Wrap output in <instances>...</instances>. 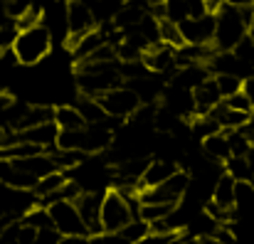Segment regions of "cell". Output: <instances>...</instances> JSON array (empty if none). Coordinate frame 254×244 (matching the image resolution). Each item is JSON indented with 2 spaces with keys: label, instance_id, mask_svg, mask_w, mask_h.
<instances>
[{
  "label": "cell",
  "instance_id": "ba28073f",
  "mask_svg": "<svg viewBox=\"0 0 254 244\" xmlns=\"http://www.w3.org/2000/svg\"><path fill=\"white\" fill-rule=\"evenodd\" d=\"M94 25H96V20H94V12H91L89 2H84V0H67V30H69L67 45H74L79 37L91 32Z\"/></svg>",
  "mask_w": 254,
  "mask_h": 244
},
{
  "label": "cell",
  "instance_id": "6da1fadb",
  "mask_svg": "<svg viewBox=\"0 0 254 244\" xmlns=\"http://www.w3.org/2000/svg\"><path fill=\"white\" fill-rule=\"evenodd\" d=\"M121 72L116 62H79L77 64V84L84 96L99 99L101 94L121 86Z\"/></svg>",
  "mask_w": 254,
  "mask_h": 244
},
{
  "label": "cell",
  "instance_id": "9c48e42d",
  "mask_svg": "<svg viewBox=\"0 0 254 244\" xmlns=\"http://www.w3.org/2000/svg\"><path fill=\"white\" fill-rule=\"evenodd\" d=\"M178 27H180V35H183L185 45H212V37H215V12H205L202 17L183 20Z\"/></svg>",
  "mask_w": 254,
  "mask_h": 244
},
{
  "label": "cell",
  "instance_id": "cb8c5ba5",
  "mask_svg": "<svg viewBox=\"0 0 254 244\" xmlns=\"http://www.w3.org/2000/svg\"><path fill=\"white\" fill-rule=\"evenodd\" d=\"M67 180H69V178H67V173H62V170H55V173H50V175L40 178V180L35 183L32 192H35V197L45 200V197H50L52 192H57V190H60V187H62Z\"/></svg>",
  "mask_w": 254,
  "mask_h": 244
},
{
  "label": "cell",
  "instance_id": "8d00e7d4",
  "mask_svg": "<svg viewBox=\"0 0 254 244\" xmlns=\"http://www.w3.org/2000/svg\"><path fill=\"white\" fill-rule=\"evenodd\" d=\"M62 244H91V237L89 235H82V237H62Z\"/></svg>",
  "mask_w": 254,
  "mask_h": 244
},
{
  "label": "cell",
  "instance_id": "52a82bcc",
  "mask_svg": "<svg viewBox=\"0 0 254 244\" xmlns=\"http://www.w3.org/2000/svg\"><path fill=\"white\" fill-rule=\"evenodd\" d=\"M47 212H50L52 227H55L62 237H82V235H89L74 202L57 200V202L47 205Z\"/></svg>",
  "mask_w": 254,
  "mask_h": 244
},
{
  "label": "cell",
  "instance_id": "74e56055",
  "mask_svg": "<svg viewBox=\"0 0 254 244\" xmlns=\"http://www.w3.org/2000/svg\"><path fill=\"white\" fill-rule=\"evenodd\" d=\"M197 244H220L212 235H205V237H197Z\"/></svg>",
  "mask_w": 254,
  "mask_h": 244
},
{
  "label": "cell",
  "instance_id": "277c9868",
  "mask_svg": "<svg viewBox=\"0 0 254 244\" xmlns=\"http://www.w3.org/2000/svg\"><path fill=\"white\" fill-rule=\"evenodd\" d=\"M188 187H190V175L178 168L158 187L138 190V200H141V205H180V200L185 197Z\"/></svg>",
  "mask_w": 254,
  "mask_h": 244
},
{
  "label": "cell",
  "instance_id": "9a60e30c",
  "mask_svg": "<svg viewBox=\"0 0 254 244\" xmlns=\"http://www.w3.org/2000/svg\"><path fill=\"white\" fill-rule=\"evenodd\" d=\"M205 79H210V69L205 64H185V67H178L173 72V79H170V86H180V89H197Z\"/></svg>",
  "mask_w": 254,
  "mask_h": 244
},
{
  "label": "cell",
  "instance_id": "4fadbf2b",
  "mask_svg": "<svg viewBox=\"0 0 254 244\" xmlns=\"http://www.w3.org/2000/svg\"><path fill=\"white\" fill-rule=\"evenodd\" d=\"M192 99H195V116H207L217 104H222V94L217 89L215 77L205 79L197 89H192Z\"/></svg>",
  "mask_w": 254,
  "mask_h": 244
},
{
  "label": "cell",
  "instance_id": "4dcf8cb0",
  "mask_svg": "<svg viewBox=\"0 0 254 244\" xmlns=\"http://www.w3.org/2000/svg\"><path fill=\"white\" fill-rule=\"evenodd\" d=\"M17 35H20V27H17L15 20L0 22V55H2V52H10V50L15 47Z\"/></svg>",
  "mask_w": 254,
  "mask_h": 244
},
{
  "label": "cell",
  "instance_id": "2e32d148",
  "mask_svg": "<svg viewBox=\"0 0 254 244\" xmlns=\"http://www.w3.org/2000/svg\"><path fill=\"white\" fill-rule=\"evenodd\" d=\"M0 183H2L5 187H12V190H30V192H32L37 178L22 173L20 168H15L12 161H2V158H0Z\"/></svg>",
  "mask_w": 254,
  "mask_h": 244
},
{
  "label": "cell",
  "instance_id": "3957f363",
  "mask_svg": "<svg viewBox=\"0 0 254 244\" xmlns=\"http://www.w3.org/2000/svg\"><path fill=\"white\" fill-rule=\"evenodd\" d=\"M50 50H52V35L40 22L35 27L20 30V35L15 40V47H12V55H15V62L17 64L32 67V64L42 62L50 55Z\"/></svg>",
  "mask_w": 254,
  "mask_h": 244
},
{
  "label": "cell",
  "instance_id": "f546056e",
  "mask_svg": "<svg viewBox=\"0 0 254 244\" xmlns=\"http://www.w3.org/2000/svg\"><path fill=\"white\" fill-rule=\"evenodd\" d=\"M22 222L35 227V230H45V227H52V220H50V212L47 207H30L25 215H22Z\"/></svg>",
  "mask_w": 254,
  "mask_h": 244
},
{
  "label": "cell",
  "instance_id": "e575fe53",
  "mask_svg": "<svg viewBox=\"0 0 254 244\" xmlns=\"http://www.w3.org/2000/svg\"><path fill=\"white\" fill-rule=\"evenodd\" d=\"M35 244H62V235H60L55 227L37 230V235H35Z\"/></svg>",
  "mask_w": 254,
  "mask_h": 244
},
{
  "label": "cell",
  "instance_id": "7c38bea8",
  "mask_svg": "<svg viewBox=\"0 0 254 244\" xmlns=\"http://www.w3.org/2000/svg\"><path fill=\"white\" fill-rule=\"evenodd\" d=\"M141 62L146 64L148 72H156V74H166V72H175L178 69V62H175V47H168V45H153L143 52Z\"/></svg>",
  "mask_w": 254,
  "mask_h": 244
},
{
  "label": "cell",
  "instance_id": "8992f818",
  "mask_svg": "<svg viewBox=\"0 0 254 244\" xmlns=\"http://www.w3.org/2000/svg\"><path fill=\"white\" fill-rule=\"evenodd\" d=\"M96 101L101 104V109L106 111L109 119H119V121L131 119L141 109V99L131 86H116V89L101 94Z\"/></svg>",
  "mask_w": 254,
  "mask_h": 244
},
{
  "label": "cell",
  "instance_id": "5bb4252c",
  "mask_svg": "<svg viewBox=\"0 0 254 244\" xmlns=\"http://www.w3.org/2000/svg\"><path fill=\"white\" fill-rule=\"evenodd\" d=\"M148 5H146V0H126V2H121V7H119V12L114 15V25L121 30V32H126V30H131V27H136L148 12Z\"/></svg>",
  "mask_w": 254,
  "mask_h": 244
},
{
  "label": "cell",
  "instance_id": "ac0fdd59",
  "mask_svg": "<svg viewBox=\"0 0 254 244\" xmlns=\"http://www.w3.org/2000/svg\"><path fill=\"white\" fill-rule=\"evenodd\" d=\"M178 170V165L170 161H151L146 165L143 175H141V183H138V190L143 187H158L161 183H166L170 175Z\"/></svg>",
  "mask_w": 254,
  "mask_h": 244
},
{
  "label": "cell",
  "instance_id": "7a4b0ae2",
  "mask_svg": "<svg viewBox=\"0 0 254 244\" xmlns=\"http://www.w3.org/2000/svg\"><path fill=\"white\" fill-rule=\"evenodd\" d=\"M247 30L250 27H247L240 7L222 2L220 10L215 12V37H212L215 52H232L247 37Z\"/></svg>",
  "mask_w": 254,
  "mask_h": 244
},
{
  "label": "cell",
  "instance_id": "30bf717a",
  "mask_svg": "<svg viewBox=\"0 0 254 244\" xmlns=\"http://www.w3.org/2000/svg\"><path fill=\"white\" fill-rule=\"evenodd\" d=\"M101 197H104L101 192L86 190V192H82V195L74 200V205H77V210H79V217H82V222H84L89 237L104 235V232H101Z\"/></svg>",
  "mask_w": 254,
  "mask_h": 244
},
{
  "label": "cell",
  "instance_id": "60d3db41",
  "mask_svg": "<svg viewBox=\"0 0 254 244\" xmlns=\"http://www.w3.org/2000/svg\"><path fill=\"white\" fill-rule=\"evenodd\" d=\"M252 5H254V0H252Z\"/></svg>",
  "mask_w": 254,
  "mask_h": 244
},
{
  "label": "cell",
  "instance_id": "f1b7e54d",
  "mask_svg": "<svg viewBox=\"0 0 254 244\" xmlns=\"http://www.w3.org/2000/svg\"><path fill=\"white\" fill-rule=\"evenodd\" d=\"M175 207H178V205H141V207H138V220H143V222L151 225V222H156V220L168 217Z\"/></svg>",
  "mask_w": 254,
  "mask_h": 244
},
{
  "label": "cell",
  "instance_id": "f35d334b",
  "mask_svg": "<svg viewBox=\"0 0 254 244\" xmlns=\"http://www.w3.org/2000/svg\"><path fill=\"white\" fill-rule=\"evenodd\" d=\"M227 5H235V7H242V5H250L252 0H225Z\"/></svg>",
  "mask_w": 254,
  "mask_h": 244
},
{
  "label": "cell",
  "instance_id": "484cf974",
  "mask_svg": "<svg viewBox=\"0 0 254 244\" xmlns=\"http://www.w3.org/2000/svg\"><path fill=\"white\" fill-rule=\"evenodd\" d=\"M148 232H151V227H148V222H143V220H131L121 232H119V237L124 240V242L128 244H141L146 237H148Z\"/></svg>",
  "mask_w": 254,
  "mask_h": 244
},
{
  "label": "cell",
  "instance_id": "d6986e66",
  "mask_svg": "<svg viewBox=\"0 0 254 244\" xmlns=\"http://www.w3.org/2000/svg\"><path fill=\"white\" fill-rule=\"evenodd\" d=\"M12 163H15V168H20L22 173H27V175L37 178V180L57 170V165H55V161H52V156H50V153H37V156L17 158V161H12Z\"/></svg>",
  "mask_w": 254,
  "mask_h": 244
},
{
  "label": "cell",
  "instance_id": "4316f807",
  "mask_svg": "<svg viewBox=\"0 0 254 244\" xmlns=\"http://www.w3.org/2000/svg\"><path fill=\"white\" fill-rule=\"evenodd\" d=\"M227 141H230V151L232 156H247L250 146H252V136L247 133V128H237V131H225Z\"/></svg>",
  "mask_w": 254,
  "mask_h": 244
},
{
  "label": "cell",
  "instance_id": "8fae6325",
  "mask_svg": "<svg viewBox=\"0 0 254 244\" xmlns=\"http://www.w3.org/2000/svg\"><path fill=\"white\" fill-rule=\"evenodd\" d=\"M15 133H17V141H22V143H32V146L42 148L45 153H50V151L57 148L60 128H57L55 121H45V123H37V126H30V128L15 131Z\"/></svg>",
  "mask_w": 254,
  "mask_h": 244
},
{
  "label": "cell",
  "instance_id": "7402d4cb",
  "mask_svg": "<svg viewBox=\"0 0 254 244\" xmlns=\"http://www.w3.org/2000/svg\"><path fill=\"white\" fill-rule=\"evenodd\" d=\"M55 123H57L60 131H77V128L86 126V121L82 119L77 106H57L55 109Z\"/></svg>",
  "mask_w": 254,
  "mask_h": 244
},
{
  "label": "cell",
  "instance_id": "e0dca14e",
  "mask_svg": "<svg viewBox=\"0 0 254 244\" xmlns=\"http://www.w3.org/2000/svg\"><path fill=\"white\" fill-rule=\"evenodd\" d=\"M210 116L217 121V126H220L222 131H237V128H245V126L250 123V119H252V114L235 111V109H230V106H225V104H217V106L210 111Z\"/></svg>",
  "mask_w": 254,
  "mask_h": 244
},
{
  "label": "cell",
  "instance_id": "d6a6232c",
  "mask_svg": "<svg viewBox=\"0 0 254 244\" xmlns=\"http://www.w3.org/2000/svg\"><path fill=\"white\" fill-rule=\"evenodd\" d=\"M254 205V185L252 183H237L235 185V210H245Z\"/></svg>",
  "mask_w": 254,
  "mask_h": 244
},
{
  "label": "cell",
  "instance_id": "836d02e7",
  "mask_svg": "<svg viewBox=\"0 0 254 244\" xmlns=\"http://www.w3.org/2000/svg\"><path fill=\"white\" fill-rule=\"evenodd\" d=\"M222 104L230 106V109H235V111H245V114H252L254 111L252 99H250V94L245 89L237 91V94H232V96H227V99H222Z\"/></svg>",
  "mask_w": 254,
  "mask_h": 244
},
{
  "label": "cell",
  "instance_id": "ab89813d",
  "mask_svg": "<svg viewBox=\"0 0 254 244\" xmlns=\"http://www.w3.org/2000/svg\"><path fill=\"white\" fill-rule=\"evenodd\" d=\"M148 2H153V5H163L166 0H148Z\"/></svg>",
  "mask_w": 254,
  "mask_h": 244
},
{
  "label": "cell",
  "instance_id": "603a6c76",
  "mask_svg": "<svg viewBox=\"0 0 254 244\" xmlns=\"http://www.w3.org/2000/svg\"><path fill=\"white\" fill-rule=\"evenodd\" d=\"M225 173L232 175L237 183H252L254 180V165L247 156H230L225 161Z\"/></svg>",
  "mask_w": 254,
  "mask_h": 244
},
{
  "label": "cell",
  "instance_id": "83f0119b",
  "mask_svg": "<svg viewBox=\"0 0 254 244\" xmlns=\"http://www.w3.org/2000/svg\"><path fill=\"white\" fill-rule=\"evenodd\" d=\"M158 30H161V42L168 45V47H183V35H180V27L175 22H170L166 17H158Z\"/></svg>",
  "mask_w": 254,
  "mask_h": 244
},
{
  "label": "cell",
  "instance_id": "1f68e13d",
  "mask_svg": "<svg viewBox=\"0 0 254 244\" xmlns=\"http://www.w3.org/2000/svg\"><path fill=\"white\" fill-rule=\"evenodd\" d=\"M215 81H217V89H220L222 99L242 91V86H245V79L237 77V74H215Z\"/></svg>",
  "mask_w": 254,
  "mask_h": 244
},
{
  "label": "cell",
  "instance_id": "d590c367",
  "mask_svg": "<svg viewBox=\"0 0 254 244\" xmlns=\"http://www.w3.org/2000/svg\"><path fill=\"white\" fill-rule=\"evenodd\" d=\"M35 235H37V230H35V227H30V225H25V222L20 220V230H17V244H35Z\"/></svg>",
  "mask_w": 254,
  "mask_h": 244
},
{
  "label": "cell",
  "instance_id": "d4e9b609",
  "mask_svg": "<svg viewBox=\"0 0 254 244\" xmlns=\"http://www.w3.org/2000/svg\"><path fill=\"white\" fill-rule=\"evenodd\" d=\"M77 109H79V114H82V119H84L86 123H104V121L109 119L106 111L101 109V104H99L94 96H84V94H82Z\"/></svg>",
  "mask_w": 254,
  "mask_h": 244
},
{
  "label": "cell",
  "instance_id": "44dd1931",
  "mask_svg": "<svg viewBox=\"0 0 254 244\" xmlns=\"http://www.w3.org/2000/svg\"><path fill=\"white\" fill-rule=\"evenodd\" d=\"M202 153L207 156V161L225 163L232 156L227 133H225V131H217V133H212V136H205V138H202Z\"/></svg>",
  "mask_w": 254,
  "mask_h": 244
},
{
  "label": "cell",
  "instance_id": "b9f144b4",
  "mask_svg": "<svg viewBox=\"0 0 254 244\" xmlns=\"http://www.w3.org/2000/svg\"><path fill=\"white\" fill-rule=\"evenodd\" d=\"M124 2H126V0H124Z\"/></svg>",
  "mask_w": 254,
  "mask_h": 244
},
{
  "label": "cell",
  "instance_id": "5b68a950",
  "mask_svg": "<svg viewBox=\"0 0 254 244\" xmlns=\"http://www.w3.org/2000/svg\"><path fill=\"white\" fill-rule=\"evenodd\" d=\"M133 217L126 197L119 190H106L101 197V232L104 235H119Z\"/></svg>",
  "mask_w": 254,
  "mask_h": 244
},
{
  "label": "cell",
  "instance_id": "ffe728a7",
  "mask_svg": "<svg viewBox=\"0 0 254 244\" xmlns=\"http://www.w3.org/2000/svg\"><path fill=\"white\" fill-rule=\"evenodd\" d=\"M235 185H237V180H235L232 175L222 173V175L215 180V185H212V197H210V202H215V205L222 207V210H235Z\"/></svg>",
  "mask_w": 254,
  "mask_h": 244
}]
</instances>
